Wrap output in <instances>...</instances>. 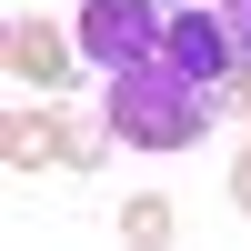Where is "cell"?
Segmentation results:
<instances>
[{
    "instance_id": "6da1fadb",
    "label": "cell",
    "mask_w": 251,
    "mask_h": 251,
    "mask_svg": "<svg viewBox=\"0 0 251 251\" xmlns=\"http://www.w3.org/2000/svg\"><path fill=\"white\" fill-rule=\"evenodd\" d=\"M111 131L131 151H181L211 131V80H191L171 50L131 60V71H111Z\"/></svg>"
},
{
    "instance_id": "7a4b0ae2",
    "label": "cell",
    "mask_w": 251,
    "mask_h": 251,
    "mask_svg": "<svg viewBox=\"0 0 251 251\" xmlns=\"http://www.w3.org/2000/svg\"><path fill=\"white\" fill-rule=\"evenodd\" d=\"M161 40H171V10H161V0H80V50H91V71H131Z\"/></svg>"
},
{
    "instance_id": "3957f363",
    "label": "cell",
    "mask_w": 251,
    "mask_h": 251,
    "mask_svg": "<svg viewBox=\"0 0 251 251\" xmlns=\"http://www.w3.org/2000/svg\"><path fill=\"white\" fill-rule=\"evenodd\" d=\"M161 50H171L191 80H231V71H241V50H231V30H221V10H171V40H161Z\"/></svg>"
},
{
    "instance_id": "277c9868",
    "label": "cell",
    "mask_w": 251,
    "mask_h": 251,
    "mask_svg": "<svg viewBox=\"0 0 251 251\" xmlns=\"http://www.w3.org/2000/svg\"><path fill=\"white\" fill-rule=\"evenodd\" d=\"M211 10H221V30H231V50L251 60V0H211Z\"/></svg>"
}]
</instances>
